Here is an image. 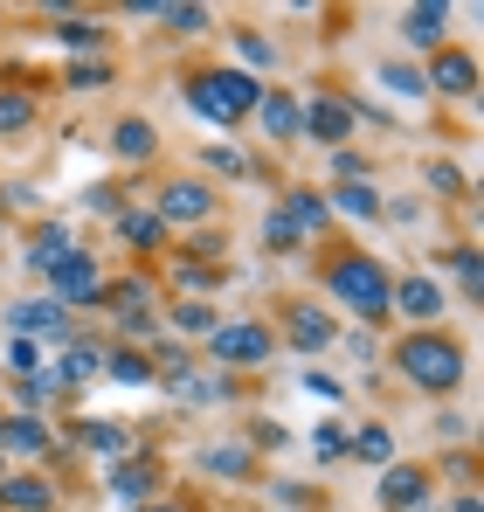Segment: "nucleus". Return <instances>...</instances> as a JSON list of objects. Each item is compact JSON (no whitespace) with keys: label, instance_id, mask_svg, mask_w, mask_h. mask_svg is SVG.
<instances>
[{"label":"nucleus","instance_id":"obj_16","mask_svg":"<svg viewBox=\"0 0 484 512\" xmlns=\"http://www.w3.org/2000/svg\"><path fill=\"white\" fill-rule=\"evenodd\" d=\"M284 215H291V229H298V236H319L325 222H332V208H325L319 187H291V194H284Z\"/></svg>","mask_w":484,"mask_h":512},{"label":"nucleus","instance_id":"obj_30","mask_svg":"<svg viewBox=\"0 0 484 512\" xmlns=\"http://www.w3.org/2000/svg\"><path fill=\"white\" fill-rule=\"evenodd\" d=\"M263 243H270V250H277V256H291V250H298V243H305V236L291 229V215H284V208H270V215H263Z\"/></svg>","mask_w":484,"mask_h":512},{"label":"nucleus","instance_id":"obj_2","mask_svg":"<svg viewBox=\"0 0 484 512\" xmlns=\"http://www.w3.org/2000/svg\"><path fill=\"white\" fill-rule=\"evenodd\" d=\"M395 360H402V374L415 388H429V395H450L457 381H464V346L443 340V333H408L395 346Z\"/></svg>","mask_w":484,"mask_h":512},{"label":"nucleus","instance_id":"obj_38","mask_svg":"<svg viewBox=\"0 0 484 512\" xmlns=\"http://www.w3.org/2000/svg\"><path fill=\"white\" fill-rule=\"evenodd\" d=\"M7 367H14V374H42V353H35V340H7Z\"/></svg>","mask_w":484,"mask_h":512},{"label":"nucleus","instance_id":"obj_35","mask_svg":"<svg viewBox=\"0 0 484 512\" xmlns=\"http://www.w3.org/2000/svg\"><path fill=\"white\" fill-rule=\"evenodd\" d=\"M312 457H319V464L346 457V429H339V423H319V429H312Z\"/></svg>","mask_w":484,"mask_h":512},{"label":"nucleus","instance_id":"obj_36","mask_svg":"<svg viewBox=\"0 0 484 512\" xmlns=\"http://www.w3.org/2000/svg\"><path fill=\"white\" fill-rule=\"evenodd\" d=\"M381 84L395 90V97H422V90H429V84H422V70H408V63H388V70H381Z\"/></svg>","mask_w":484,"mask_h":512},{"label":"nucleus","instance_id":"obj_25","mask_svg":"<svg viewBox=\"0 0 484 512\" xmlns=\"http://www.w3.org/2000/svg\"><path fill=\"white\" fill-rule=\"evenodd\" d=\"M146 14H153V21H166L173 35H201V28H208V7H173V0H153Z\"/></svg>","mask_w":484,"mask_h":512},{"label":"nucleus","instance_id":"obj_14","mask_svg":"<svg viewBox=\"0 0 484 512\" xmlns=\"http://www.w3.org/2000/svg\"><path fill=\"white\" fill-rule=\"evenodd\" d=\"M325 208H339V215H353V222H381V187H374V180H339V187L325 194Z\"/></svg>","mask_w":484,"mask_h":512},{"label":"nucleus","instance_id":"obj_45","mask_svg":"<svg viewBox=\"0 0 484 512\" xmlns=\"http://www.w3.org/2000/svg\"><path fill=\"white\" fill-rule=\"evenodd\" d=\"M118 326H125V333H132V340H146V333H153V326H160V319H153V312H132V319H118Z\"/></svg>","mask_w":484,"mask_h":512},{"label":"nucleus","instance_id":"obj_3","mask_svg":"<svg viewBox=\"0 0 484 512\" xmlns=\"http://www.w3.org/2000/svg\"><path fill=\"white\" fill-rule=\"evenodd\" d=\"M256 97H263V84H256L249 70H201V77H187V104H194L201 118H215V125L249 118Z\"/></svg>","mask_w":484,"mask_h":512},{"label":"nucleus","instance_id":"obj_40","mask_svg":"<svg viewBox=\"0 0 484 512\" xmlns=\"http://www.w3.org/2000/svg\"><path fill=\"white\" fill-rule=\"evenodd\" d=\"M332 173H339V180H367V160L346 153V146H332Z\"/></svg>","mask_w":484,"mask_h":512},{"label":"nucleus","instance_id":"obj_4","mask_svg":"<svg viewBox=\"0 0 484 512\" xmlns=\"http://www.w3.org/2000/svg\"><path fill=\"white\" fill-rule=\"evenodd\" d=\"M208 360H222V367H263L270 360V326H249V319L215 326L208 333Z\"/></svg>","mask_w":484,"mask_h":512},{"label":"nucleus","instance_id":"obj_37","mask_svg":"<svg viewBox=\"0 0 484 512\" xmlns=\"http://www.w3.org/2000/svg\"><path fill=\"white\" fill-rule=\"evenodd\" d=\"M450 270H457V284L478 298V277H484V263H478V250H450Z\"/></svg>","mask_w":484,"mask_h":512},{"label":"nucleus","instance_id":"obj_18","mask_svg":"<svg viewBox=\"0 0 484 512\" xmlns=\"http://www.w3.org/2000/svg\"><path fill=\"white\" fill-rule=\"evenodd\" d=\"M0 450H21V457H49V429L35 416H0Z\"/></svg>","mask_w":484,"mask_h":512},{"label":"nucleus","instance_id":"obj_46","mask_svg":"<svg viewBox=\"0 0 484 512\" xmlns=\"http://www.w3.org/2000/svg\"><path fill=\"white\" fill-rule=\"evenodd\" d=\"M450 512H478V492L464 485V492H457V506H450Z\"/></svg>","mask_w":484,"mask_h":512},{"label":"nucleus","instance_id":"obj_10","mask_svg":"<svg viewBox=\"0 0 484 512\" xmlns=\"http://www.w3.org/2000/svg\"><path fill=\"white\" fill-rule=\"evenodd\" d=\"M429 90H443V97H471L478 90V56H464V49H436V63H429Z\"/></svg>","mask_w":484,"mask_h":512},{"label":"nucleus","instance_id":"obj_21","mask_svg":"<svg viewBox=\"0 0 484 512\" xmlns=\"http://www.w3.org/2000/svg\"><path fill=\"white\" fill-rule=\"evenodd\" d=\"M97 298H104L118 319H132V312H146V305H153V284H146V277H118V284H104Z\"/></svg>","mask_w":484,"mask_h":512},{"label":"nucleus","instance_id":"obj_22","mask_svg":"<svg viewBox=\"0 0 484 512\" xmlns=\"http://www.w3.org/2000/svg\"><path fill=\"white\" fill-rule=\"evenodd\" d=\"M70 250H77V243H70V229H63V222H49V229H35V250H28V263L49 277V270H56Z\"/></svg>","mask_w":484,"mask_h":512},{"label":"nucleus","instance_id":"obj_31","mask_svg":"<svg viewBox=\"0 0 484 512\" xmlns=\"http://www.w3.org/2000/svg\"><path fill=\"white\" fill-rule=\"evenodd\" d=\"M56 35H63L70 49H104V28H97V21H83V14H63V21H56Z\"/></svg>","mask_w":484,"mask_h":512},{"label":"nucleus","instance_id":"obj_20","mask_svg":"<svg viewBox=\"0 0 484 512\" xmlns=\"http://www.w3.org/2000/svg\"><path fill=\"white\" fill-rule=\"evenodd\" d=\"M256 118H263V132H270V139H298V97L270 90V97H256Z\"/></svg>","mask_w":484,"mask_h":512},{"label":"nucleus","instance_id":"obj_27","mask_svg":"<svg viewBox=\"0 0 484 512\" xmlns=\"http://www.w3.org/2000/svg\"><path fill=\"white\" fill-rule=\"evenodd\" d=\"M201 471H208V478H249V450H242V443L201 450Z\"/></svg>","mask_w":484,"mask_h":512},{"label":"nucleus","instance_id":"obj_39","mask_svg":"<svg viewBox=\"0 0 484 512\" xmlns=\"http://www.w3.org/2000/svg\"><path fill=\"white\" fill-rule=\"evenodd\" d=\"M236 49H242V63H256V70H263V63L277 56V49H270V35H249V28L236 35Z\"/></svg>","mask_w":484,"mask_h":512},{"label":"nucleus","instance_id":"obj_6","mask_svg":"<svg viewBox=\"0 0 484 512\" xmlns=\"http://www.w3.org/2000/svg\"><path fill=\"white\" fill-rule=\"evenodd\" d=\"M104 291V270H97V256H83V250H70L56 270H49V298L56 305H90Z\"/></svg>","mask_w":484,"mask_h":512},{"label":"nucleus","instance_id":"obj_9","mask_svg":"<svg viewBox=\"0 0 484 512\" xmlns=\"http://www.w3.org/2000/svg\"><path fill=\"white\" fill-rule=\"evenodd\" d=\"M7 326H14V340H35V333L63 340V333H70V319H63L56 298H21V305H7Z\"/></svg>","mask_w":484,"mask_h":512},{"label":"nucleus","instance_id":"obj_12","mask_svg":"<svg viewBox=\"0 0 484 512\" xmlns=\"http://www.w3.org/2000/svg\"><path fill=\"white\" fill-rule=\"evenodd\" d=\"M284 333H291V346H298V353H325V346L339 340V326H332V312H319V305H291V319H284Z\"/></svg>","mask_w":484,"mask_h":512},{"label":"nucleus","instance_id":"obj_8","mask_svg":"<svg viewBox=\"0 0 484 512\" xmlns=\"http://www.w3.org/2000/svg\"><path fill=\"white\" fill-rule=\"evenodd\" d=\"M153 215H160V222H208V215H215V187H208V180H173Z\"/></svg>","mask_w":484,"mask_h":512},{"label":"nucleus","instance_id":"obj_47","mask_svg":"<svg viewBox=\"0 0 484 512\" xmlns=\"http://www.w3.org/2000/svg\"><path fill=\"white\" fill-rule=\"evenodd\" d=\"M146 512H180V506H146Z\"/></svg>","mask_w":484,"mask_h":512},{"label":"nucleus","instance_id":"obj_11","mask_svg":"<svg viewBox=\"0 0 484 512\" xmlns=\"http://www.w3.org/2000/svg\"><path fill=\"white\" fill-rule=\"evenodd\" d=\"M0 506L7 512H56L49 471H14V478H0Z\"/></svg>","mask_w":484,"mask_h":512},{"label":"nucleus","instance_id":"obj_44","mask_svg":"<svg viewBox=\"0 0 484 512\" xmlns=\"http://www.w3.org/2000/svg\"><path fill=\"white\" fill-rule=\"evenodd\" d=\"M173 277H180L187 291H201V284H208V263H201V256H187V263H173Z\"/></svg>","mask_w":484,"mask_h":512},{"label":"nucleus","instance_id":"obj_26","mask_svg":"<svg viewBox=\"0 0 484 512\" xmlns=\"http://www.w3.org/2000/svg\"><path fill=\"white\" fill-rule=\"evenodd\" d=\"M90 374H104V353H97V346H70V353H63V367H56V381H63V388H77V381H90Z\"/></svg>","mask_w":484,"mask_h":512},{"label":"nucleus","instance_id":"obj_23","mask_svg":"<svg viewBox=\"0 0 484 512\" xmlns=\"http://www.w3.org/2000/svg\"><path fill=\"white\" fill-rule=\"evenodd\" d=\"M104 374H111V381H125V388H146V381H153V360H146V353H132V346H118V353H104Z\"/></svg>","mask_w":484,"mask_h":512},{"label":"nucleus","instance_id":"obj_13","mask_svg":"<svg viewBox=\"0 0 484 512\" xmlns=\"http://www.w3.org/2000/svg\"><path fill=\"white\" fill-rule=\"evenodd\" d=\"M422 499H429V471H415V464H388V471H381V506L415 512Z\"/></svg>","mask_w":484,"mask_h":512},{"label":"nucleus","instance_id":"obj_28","mask_svg":"<svg viewBox=\"0 0 484 512\" xmlns=\"http://www.w3.org/2000/svg\"><path fill=\"white\" fill-rule=\"evenodd\" d=\"M118 229H125V243H132V250H160V243H166V222H160V215H118Z\"/></svg>","mask_w":484,"mask_h":512},{"label":"nucleus","instance_id":"obj_42","mask_svg":"<svg viewBox=\"0 0 484 512\" xmlns=\"http://www.w3.org/2000/svg\"><path fill=\"white\" fill-rule=\"evenodd\" d=\"M429 187H436V194H464V173H457V167H443V160H436V167H429Z\"/></svg>","mask_w":484,"mask_h":512},{"label":"nucleus","instance_id":"obj_15","mask_svg":"<svg viewBox=\"0 0 484 512\" xmlns=\"http://www.w3.org/2000/svg\"><path fill=\"white\" fill-rule=\"evenodd\" d=\"M443 28H450V7H443V0H422V7L402 14V35L415 49H443Z\"/></svg>","mask_w":484,"mask_h":512},{"label":"nucleus","instance_id":"obj_7","mask_svg":"<svg viewBox=\"0 0 484 512\" xmlns=\"http://www.w3.org/2000/svg\"><path fill=\"white\" fill-rule=\"evenodd\" d=\"M443 305H450V298H443V284H436V277H402V284H395V298H388V312H408L422 333L443 319Z\"/></svg>","mask_w":484,"mask_h":512},{"label":"nucleus","instance_id":"obj_34","mask_svg":"<svg viewBox=\"0 0 484 512\" xmlns=\"http://www.w3.org/2000/svg\"><path fill=\"white\" fill-rule=\"evenodd\" d=\"M353 450H360L367 464H388V457H395V436L374 423V429H360V436H353Z\"/></svg>","mask_w":484,"mask_h":512},{"label":"nucleus","instance_id":"obj_1","mask_svg":"<svg viewBox=\"0 0 484 512\" xmlns=\"http://www.w3.org/2000/svg\"><path fill=\"white\" fill-rule=\"evenodd\" d=\"M325 291L353 312V319H388V298H395V277L381 270V256H332L325 263Z\"/></svg>","mask_w":484,"mask_h":512},{"label":"nucleus","instance_id":"obj_43","mask_svg":"<svg viewBox=\"0 0 484 512\" xmlns=\"http://www.w3.org/2000/svg\"><path fill=\"white\" fill-rule=\"evenodd\" d=\"M83 201H90V208H97V215H125V201H118V187H90V194H83Z\"/></svg>","mask_w":484,"mask_h":512},{"label":"nucleus","instance_id":"obj_19","mask_svg":"<svg viewBox=\"0 0 484 512\" xmlns=\"http://www.w3.org/2000/svg\"><path fill=\"white\" fill-rule=\"evenodd\" d=\"M153 146H160V132H153L146 118H118V125H111V153H118V160H153Z\"/></svg>","mask_w":484,"mask_h":512},{"label":"nucleus","instance_id":"obj_33","mask_svg":"<svg viewBox=\"0 0 484 512\" xmlns=\"http://www.w3.org/2000/svg\"><path fill=\"white\" fill-rule=\"evenodd\" d=\"M70 90H97V84H111V63L104 56H83V63H70V77H63Z\"/></svg>","mask_w":484,"mask_h":512},{"label":"nucleus","instance_id":"obj_24","mask_svg":"<svg viewBox=\"0 0 484 512\" xmlns=\"http://www.w3.org/2000/svg\"><path fill=\"white\" fill-rule=\"evenodd\" d=\"M28 125H35V97L28 90H0V139L28 132Z\"/></svg>","mask_w":484,"mask_h":512},{"label":"nucleus","instance_id":"obj_29","mask_svg":"<svg viewBox=\"0 0 484 512\" xmlns=\"http://www.w3.org/2000/svg\"><path fill=\"white\" fill-rule=\"evenodd\" d=\"M77 443H83V450H97V457H125V429H118V423H83Z\"/></svg>","mask_w":484,"mask_h":512},{"label":"nucleus","instance_id":"obj_17","mask_svg":"<svg viewBox=\"0 0 484 512\" xmlns=\"http://www.w3.org/2000/svg\"><path fill=\"white\" fill-rule=\"evenodd\" d=\"M111 492H118L125 506H146V499L160 492V471H153L146 457H132V464H118V471H111Z\"/></svg>","mask_w":484,"mask_h":512},{"label":"nucleus","instance_id":"obj_32","mask_svg":"<svg viewBox=\"0 0 484 512\" xmlns=\"http://www.w3.org/2000/svg\"><path fill=\"white\" fill-rule=\"evenodd\" d=\"M173 326H180V333H201V340H208V333H215V312H208L201 298H180V305H173Z\"/></svg>","mask_w":484,"mask_h":512},{"label":"nucleus","instance_id":"obj_5","mask_svg":"<svg viewBox=\"0 0 484 512\" xmlns=\"http://www.w3.org/2000/svg\"><path fill=\"white\" fill-rule=\"evenodd\" d=\"M298 139H312V146H339V139H353V111H346V97H312V104H298Z\"/></svg>","mask_w":484,"mask_h":512},{"label":"nucleus","instance_id":"obj_41","mask_svg":"<svg viewBox=\"0 0 484 512\" xmlns=\"http://www.w3.org/2000/svg\"><path fill=\"white\" fill-rule=\"evenodd\" d=\"M208 167L215 173H249V160H242L236 146H208Z\"/></svg>","mask_w":484,"mask_h":512}]
</instances>
